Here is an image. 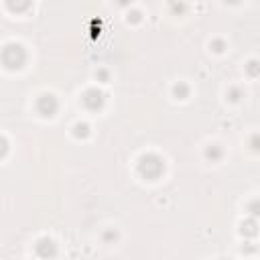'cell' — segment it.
<instances>
[{"label":"cell","mask_w":260,"mask_h":260,"mask_svg":"<svg viewBox=\"0 0 260 260\" xmlns=\"http://www.w3.org/2000/svg\"><path fill=\"white\" fill-rule=\"evenodd\" d=\"M140 171H142L147 177H157L159 173L163 171V163H161V159H157V157H144L142 163H140Z\"/></svg>","instance_id":"obj_1"},{"label":"cell","mask_w":260,"mask_h":260,"mask_svg":"<svg viewBox=\"0 0 260 260\" xmlns=\"http://www.w3.org/2000/svg\"><path fill=\"white\" fill-rule=\"evenodd\" d=\"M4 55H12V59L6 61L8 67H20V65L24 63V51H22V47H18V45L6 47V49H4Z\"/></svg>","instance_id":"obj_2"},{"label":"cell","mask_w":260,"mask_h":260,"mask_svg":"<svg viewBox=\"0 0 260 260\" xmlns=\"http://www.w3.org/2000/svg\"><path fill=\"white\" fill-rule=\"evenodd\" d=\"M47 106V110H45V116H51V114L57 110V102H55V98L53 96H43L41 98V102H39V106Z\"/></svg>","instance_id":"obj_3"},{"label":"cell","mask_w":260,"mask_h":260,"mask_svg":"<svg viewBox=\"0 0 260 260\" xmlns=\"http://www.w3.org/2000/svg\"><path fill=\"white\" fill-rule=\"evenodd\" d=\"M4 153H6V140L0 138V155H4Z\"/></svg>","instance_id":"obj_4"}]
</instances>
